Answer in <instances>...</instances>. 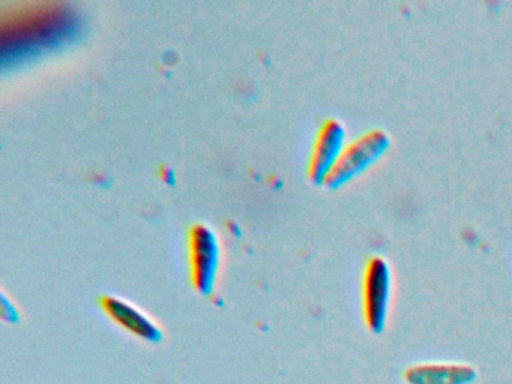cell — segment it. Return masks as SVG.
Masks as SVG:
<instances>
[{"mask_svg": "<svg viewBox=\"0 0 512 384\" xmlns=\"http://www.w3.org/2000/svg\"><path fill=\"white\" fill-rule=\"evenodd\" d=\"M73 20L70 9L59 3L19 5L2 18V51L19 54L46 47L67 35Z\"/></svg>", "mask_w": 512, "mask_h": 384, "instance_id": "6da1fadb", "label": "cell"}, {"mask_svg": "<svg viewBox=\"0 0 512 384\" xmlns=\"http://www.w3.org/2000/svg\"><path fill=\"white\" fill-rule=\"evenodd\" d=\"M391 147V137L383 129H370L346 144L337 164L326 177L323 185L329 189L340 188L353 177L364 173L374 162L379 161Z\"/></svg>", "mask_w": 512, "mask_h": 384, "instance_id": "7a4b0ae2", "label": "cell"}, {"mask_svg": "<svg viewBox=\"0 0 512 384\" xmlns=\"http://www.w3.org/2000/svg\"><path fill=\"white\" fill-rule=\"evenodd\" d=\"M392 296V269L382 255H373L365 266L362 281V309L371 332H383Z\"/></svg>", "mask_w": 512, "mask_h": 384, "instance_id": "3957f363", "label": "cell"}, {"mask_svg": "<svg viewBox=\"0 0 512 384\" xmlns=\"http://www.w3.org/2000/svg\"><path fill=\"white\" fill-rule=\"evenodd\" d=\"M221 249L218 236L208 225L197 224L188 237V260H190L191 282L200 293L214 290L220 269Z\"/></svg>", "mask_w": 512, "mask_h": 384, "instance_id": "277c9868", "label": "cell"}, {"mask_svg": "<svg viewBox=\"0 0 512 384\" xmlns=\"http://www.w3.org/2000/svg\"><path fill=\"white\" fill-rule=\"evenodd\" d=\"M346 128L338 119H328L320 126L308 162V176L314 183H325L346 147Z\"/></svg>", "mask_w": 512, "mask_h": 384, "instance_id": "5b68a950", "label": "cell"}, {"mask_svg": "<svg viewBox=\"0 0 512 384\" xmlns=\"http://www.w3.org/2000/svg\"><path fill=\"white\" fill-rule=\"evenodd\" d=\"M100 306L104 314L116 326L127 330L130 335L145 339V341H155V339L160 338L161 330L157 323L151 317H148L142 309L131 305L127 300L107 294V296L101 297Z\"/></svg>", "mask_w": 512, "mask_h": 384, "instance_id": "8992f818", "label": "cell"}, {"mask_svg": "<svg viewBox=\"0 0 512 384\" xmlns=\"http://www.w3.org/2000/svg\"><path fill=\"white\" fill-rule=\"evenodd\" d=\"M407 384H470L476 369L464 363H421L404 371Z\"/></svg>", "mask_w": 512, "mask_h": 384, "instance_id": "52a82bcc", "label": "cell"}]
</instances>
